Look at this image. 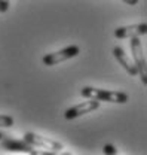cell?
<instances>
[{"mask_svg": "<svg viewBox=\"0 0 147 155\" xmlns=\"http://www.w3.org/2000/svg\"><path fill=\"white\" fill-rule=\"evenodd\" d=\"M9 2H11V0H0V14L8 12V9H9Z\"/></svg>", "mask_w": 147, "mask_h": 155, "instance_id": "10", "label": "cell"}, {"mask_svg": "<svg viewBox=\"0 0 147 155\" xmlns=\"http://www.w3.org/2000/svg\"><path fill=\"white\" fill-rule=\"evenodd\" d=\"M122 2H125V3H128V5H131V6H134V5H137L140 0H122Z\"/></svg>", "mask_w": 147, "mask_h": 155, "instance_id": "12", "label": "cell"}, {"mask_svg": "<svg viewBox=\"0 0 147 155\" xmlns=\"http://www.w3.org/2000/svg\"><path fill=\"white\" fill-rule=\"evenodd\" d=\"M80 54V48L77 45H69L59 51H55V52H51V54H46L45 57L42 58L43 64L45 66H56L66 60H70V58L77 57Z\"/></svg>", "mask_w": 147, "mask_h": 155, "instance_id": "4", "label": "cell"}, {"mask_svg": "<svg viewBox=\"0 0 147 155\" xmlns=\"http://www.w3.org/2000/svg\"><path fill=\"white\" fill-rule=\"evenodd\" d=\"M113 55L114 58L119 61V64L128 72L131 76H137L138 75V72H137V67H135V64H134V61L128 57V54L123 51V48L122 46H114L113 48Z\"/></svg>", "mask_w": 147, "mask_h": 155, "instance_id": "8", "label": "cell"}, {"mask_svg": "<svg viewBox=\"0 0 147 155\" xmlns=\"http://www.w3.org/2000/svg\"><path fill=\"white\" fill-rule=\"evenodd\" d=\"M131 39V52H132V58H134V64L137 67V72L141 78V82L146 85L147 84V63H146V55L143 51V45L140 38L134 36Z\"/></svg>", "mask_w": 147, "mask_h": 155, "instance_id": "3", "label": "cell"}, {"mask_svg": "<svg viewBox=\"0 0 147 155\" xmlns=\"http://www.w3.org/2000/svg\"><path fill=\"white\" fill-rule=\"evenodd\" d=\"M0 146L6 151H14V152H25V154H30V155H37L40 154L39 151L34 149V146L28 145L25 140H17V139H12L9 136H3L2 140H0Z\"/></svg>", "mask_w": 147, "mask_h": 155, "instance_id": "5", "label": "cell"}, {"mask_svg": "<svg viewBox=\"0 0 147 155\" xmlns=\"http://www.w3.org/2000/svg\"><path fill=\"white\" fill-rule=\"evenodd\" d=\"M22 137H24L22 140H25L28 145H31L34 148L45 149L48 154H58L62 151V145L59 142L49 139V137H45V136H40L37 133H33V131H27Z\"/></svg>", "mask_w": 147, "mask_h": 155, "instance_id": "2", "label": "cell"}, {"mask_svg": "<svg viewBox=\"0 0 147 155\" xmlns=\"http://www.w3.org/2000/svg\"><path fill=\"white\" fill-rule=\"evenodd\" d=\"M100 107V101L98 100H95V98H91V100H88V101H83V103H79V104H76V106H72V107H69L67 110H66V119H76V118H79V116L85 115V114H89L92 110H97Z\"/></svg>", "mask_w": 147, "mask_h": 155, "instance_id": "6", "label": "cell"}, {"mask_svg": "<svg viewBox=\"0 0 147 155\" xmlns=\"http://www.w3.org/2000/svg\"><path fill=\"white\" fill-rule=\"evenodd\" d=\"M147 33V24L146 22H140V24H132V25H123V27H117L114 30V36L117 39H129V38H140L144 36Z\"/></svg>", "mask_w": 147, "mask_h": 155, "instance_id": "7", "label": "cell"}, {"mask_svg": "<svg viewBox=\"0 0 147 155\" xmlns=\"http://www.w3.org/2000/svg\"><path fill=\"white\" fill-rule=\"evenodd\" d=\"M104 154H117V151H116V148L113 146V145H106L104 146Z\"/></svg>", "mask_w": 147, "mask_h": 155, "instance_id": "11", "label": "cell"}, {"mask_svg": "<svg viewBox=\"0 0 147 155\" xmlns=\"http://www.w3.org/2000/svg\"><path fill=\"white\" fill-rule=\"evenodd\" d=\"M14 125V118L9 115H0V128H9Z\"/></svg>", "mask_w": 147, "mask_h": 155, "instance_id": "9", "label": "cell"}, {"mask_svg": "<svg viewBox=\"0 0 147 155\" xmlns=\"http://www.w3.org/2000/svg\"><path fill=\"white\" fill-rule=\"evenodd\" d=\"M80 94L85 98H95L98 101H109V103H126L128 94L122 91H113V90H103V88H94V87H83L80 90Z\"/></svg>", "mask_w": 147, "mask_h": 155, "instance_id": "1", "label": "cell"}, {"mask_svg": "<svg viewBox=\"0 0 147 155\" xmlns=\"http://www.w3.org/2000/svg\"><path fill=\"white\" fill-rule=\"evenodd\" d=\"M3 136H5V133H2V131H0V140H2V137H3Z\"/></svg>", "mask_w": 147, "mask_h": 155, "instance_id": "13", "label": "cell"}]
</instances>
